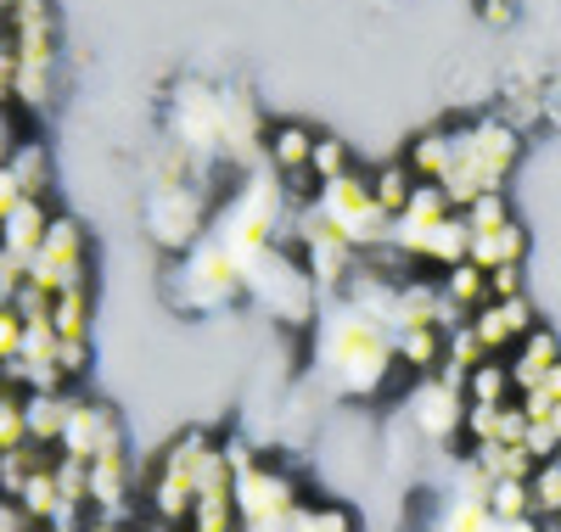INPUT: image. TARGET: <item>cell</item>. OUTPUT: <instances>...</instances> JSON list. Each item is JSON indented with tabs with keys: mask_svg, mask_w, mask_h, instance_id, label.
I'll return each mask as SVG.
<instances>
[{
	"mask_svg": "<svg viewBox=\"0 0 561 532\" xmlns=\"http://www.w3.org/2000/svg\"><path fill=\"white\" fill-rule=\"evenodd\" d=\"M561 365V336L539 320L523 343H517V354H511V375H517V393H528V386H539L550 370Z\"/></svg>",
	"mask_w": 561,
	"mask_h": 532,
	"instance_id": "17",
	"label": "cell"
},
{
	"mask_svg": "<svg viewBox=\"0 0 561 532\" xmlns=\"http://www.w3.org/2000/svg\"><path fill=\"white\" fill-rule=\"evenodd\" d=\"M404 163L415 180H438L449 169V129H427V135H415L410 147H404Z\"/></svg>",
	"mask_w": 561,
	"mask_h": 532,
	"instance_id": "25",
	"label": "cell"
},
{
	"mask_svg": "<svg viewBox=\"0 0 561 532\" xmlns=\"http://www.w3.org/2000/svg\"><path fill=\"white\" fill-rule=\"evenodd\" d=\"M23 140H28V113L23 107H0V169L18 158Z\"/></svg>",
	"mask_w": 561,
	"mask_h": 532,
	"instance_id": "32",
	"label": "cell"
},
{
	"mask_svg": "<svg viewBox=\"0 0 561 532\" xmlns=\"http://www.w3.org/2000/svg\"><path fill=\"white\" fill-rule=\"evenodd\" d=\"M214 208L219 203H203L192 190V180H163L147 197V235L158 241L169 258H185L214 230Z\"/></svg>",
	"mask_w": 561,
	"mask_h": 532,
	"instance_id": "6",
	"label": "cell"
},
{
	"mask_svg": "<svg viewBox=\"0 0 561 532\" xmlns=\"http://www.w3.org/2000/svg\"><path fill=\"white\" fill-rule=\"evenodd\" d=\"M489 298H494V303H505V298H528V292H523V264L489 269Z\"/></svg>",
	"mask_w": 561,
	"mask_h": 532,
	"instance_id": "35",
	"label": "cell"
},
{
	"mask_svg": "<svg viewBox=\"0 0 561 532\" xmlns=\"http://www.w3.org/2000/svg\"><path fill=\"white\" fill-rule=\"evenodd\" d=\"M84 488H90V510L96 516H129L135 488H129V454H102L96 465H84Z\"/></svg>",
	"mask_w": 561,
	"mask_h": 532,
	"instance_id": "13",
	"label": "cell"
},
{
	"mask_svg": "<svg viewBox=\"0 0 561 532\" xmlns=\"http://www.w3.org/2000/svg\"><path fill=\"white\" fill-rule=\"evenodd\" d=\"M51 224H57L51 203H45V197H23L7 219H0V247L18 253V258H34L45 247V235H51Z\"/></svg>",
	"mask_w": 561,
	"mask_h": 532,
	"instance_id": "15",
	"label": "cell"
},
{
	"mask_svg": "<svg viewBox=\"0 0 561 532\" xmlns=\"http://www.w3.org/2000/svg\"><path fill=\"white\" fill-rule=\"evenodd\" d=\"M73 280H90V241H84L79 219L57 213L45 247L28 258V286H39L45 298H57V292H68Z\"/></svg>",
	"mask_w": 561,
	"mask_h": 532,
	"instance_id": "10",
	"label": "cell"
},
{
	"mask_svg": "<svg viewBox=\"0 0 561 532\" xmlns=\"http://www.w3.org/2000/svg\"><path fill=\"white\" fill-rule=\"evenodd\" d=\"M23 331H28V314L18 303H0V370H12L18 354H23Z\"/></svg>",
	"mask_w": 561,
	"mask_h": 532,
	"instance_id": "31",
	"label": "cell"
},
{
	"mask_svg": "<svg viewBox=\"0 0 561 532\" xmlns=\"http://www.w3.org/2000/svg\"><path fill=\"white\" fill-rule=\"evenodd\" d=\"M298 505H304V476L287 471L280 460L259 454L248 471H237V516H242V527H275Z\"/></svg>",
	"mask_w": 561,
	"mask_h": 532,
	"instance_id": "8",
	"label": "cell"
},
{
	"mask_svg": "<svg viewBox=\"0 0 561 532\" xmlns=\"http://www.w3.org/2000/svg\"><path fill=\"white\" fill-rule=\"evenodd\" d=\"M18 73H23V57L12 34H0V107H18Z\"/></svg>",
	"mask_w": 561,
	"mask_h": 532,
	"instance_id": "33",
	"label": "cell"
},
{
	"mask_svg": "<svg viewBox=\"0 0 561 532\" xmlns=\"http://www.w3.org/2000/svg\"><path fill=\"white\" fill-rule=\"evenodd\" d=\"M460 213H466V224H472V235H489V230L517 219V213H511V203H505V190H489V197H478L472 208H460Z\"/></svg>",
	"mask_w": 561,
	"mask_h": 532,
	"instance_id": "30",
	"label": "cell"
},
{
	"mask_svg": "<svg viewBox=\"0 0 561 532\" xmlns=\"http://www.w3.org/2000/svg\"><path fill=\"white\" fill-rule=\"evenodd\" d=\"M528 494H534V516L539 521H556L561 516V454L556 460H539V471L528 476Z\"/></svg>",
	"mask_w": 561,
	"mask_h": 532,
	"instance_id": "28",
	"label": "cell"
},
{
	"mask_svg": "<svg viewBox=\"0 0 561 532\" xmlns=\"http://www.w3.org/2000/svg\"><path fill=\"white\" fill-rule=\"evenodd\" d=\"M399 343V365L410 381H427V375H444V359H449V331L444 325H404L393 331Z\"/></svg>",
	"mask_w": 561,
	"mask_h": 532,
	"instance_id": "14",
	"label": "cell"
},
{
	"mask_svg": "<svg viewBox=\"0 0 561 532\" xmlns=\"http://www.w3.org/2000/svg\"><path fill=\"white\" fill-rule=\"evenodd\" d=\"M415 185H421V180L410 174V163H404V158H393V163H377V169H370V197L382 203V213H388V219H399V213L410 208Z\"/></svg>",
	"mask_w": 561,
	"mask_h": 532,
	"instance_id": "23",
	"label": "cell"
},
{
	"mask_svg": "<svg viewBox=\"0 0 561 532\" xmlns=\"http://www.w3.org/2000/svg\"><path fill=\"white\" fill-rule=\"evenodd\" d=\"M248 298L264 303L275 320H287V325H314L320 320V286L298 264V253L280 247V241L248 264Z\"/></svg>",
	"mask_w": 561,
	"mask_h": 532,
	"instance_id": "5",
	"label": "cell"
},
{
	"mask_svg": "<svg viewBox=\"0 0 561 532\" xmlns=\"http://www.w3.org/2000/svg\"><path fill=\"white\" fill-rule=\"evenodd\" d=\"M287 532H359V516L343 499H304L287 516Z\"/></svg>",
	"mask_w": 561,
	"mask_h": 532,
	"instance_id": "24",
	"label": "cell"
},
{
	"mask_svg": "<svg viewBox=\"0 0 561 532\" xmlns=\"http://www.w3.org/2000/svg\"><path fill=\"white\" fill-rule=\"evenodd\" d=\"M51 325L62 343H90V325H96V298H90V280H73L68 292L51 298Z\"/></svg>",
	"mask_w": 561,
	"mask_h": 532,
	"instance_id": "20",
	"label": "cell"
},
{
	"mask_svg": "<svg viewBox=\"0 0 561 532\" xmlns=\"http://www.w3.org/2000/svg\"><path fill=\"white\" fill-rule=\"evenodd\" d=\"M478 12H483V23H511V0H478Z\"/></svg>",
	"mask_w": 561,
	"mask_h": 532,
	"instance_id": "38",
	"label": "cell"
},
{
	"mask_svg": "<svg viewBox=\"0 0 561 532\" xmlns=\"http://www.w3.org/2000/svg\"><path fill=\"white\" fill-rule=\"evenodd\" d=\"M489 510H494V521H528L534 516L528 482H489Z\"/></svg>",
	"mask_w": 561,
	"mask_h": 532,
	"instance_id": "29",
	"label": "cell"
},
{
	"mask_svg": "<svg viewBox=\"0 0 561 532\" xmlns=\"http://www.w3.org/2000/svg\"><path fill=\"white\" fill-rule=\"evenodd\" d=\"M219 449L214 431L192 426V431H180V438L158 454L152 476H147V488H140V499H147V516L169 521V527H192L197 505H203V460Z\"/></svg>",
	"mask_w": 561,
	"mask_h": 532,
	"instance_id": "4",
	"label": "cell"
},
{
	"mask_svg": "<svg viewBox=\"0 0 561 532\" xmlns=\"http://www.w3.org/2000/svg\"><path fill=\"white\" fill-rule=\"evenodd\" d=\"M242 532H287V521H275V527H242Z\"/></svg>",
	"mask_w": 561,
	"mask_h": 532,
	"instance_id": "39",
	"label": "cell"
},
{
	"mask_svg": "<svg viewBox=\"0 0 561 532\" xmlns=\"http://www.w3.org/2000/svg\"><path fill=\"white\" fill-rule=\"evenodd\" d=\"M124 449V426H118V409L102 404V398H79L73 393V415H68V431H62V460H79V465H96L102 454H118Z\"/></svg>",
	"mask_w": 561,
	"mask_h": 532,
	"instance_id": "11",
	"label": "cell"
},
{
	"mask_svg": "<svg viewBox=\"0 0 561 532\" xmlns=\"http://www.w3.org/2000/svg\"><path fill=\"white\" fill-rule=\"evenodd\" d=\"M472 258V224H466V213H449L427 241H421V253H415V269L421 275H444L455 264Z\"/></svg>",
	"mask_w": 561,
	"mask_h": 532,
	"instance_id": "16",
	"label": "cell"
},
{
	"mask_svg": "<svg viewBox=\"0 0 561 532\" xmlns=\"http://www.w3.org/2000/svg\"><path fill=\"white\" fill-rule=\"evenodd\" d=\"M472 264H483V269L528 264V230H523V219H511V224H500L489 235H472Z\"/></svg>",
	"mask_w": 561,
	"mask_h": 532,
	"instance_id": "21",
	"label": "cell"
},
{
	"mask_svg": "<svg viewBox=\"0 0 561 532\" xmlns=\"http://www.w3.org/2000/svg\"><path fill=\"white\" fill-rule=\"evenodd\" d=\"M163 298L180 314H214L225 303L248 298V264L230 253L219 235H203L192 253L163 269Z\"/></svg>",
	"mask_w": 561,
	"mask_h": 532,
	"instance_id": "3",
	"label": "cell"
},
{
	"mask_svg": "<svg viewBox=\"0 0 561 532\" xmlns=\"http://www.w3.org/2000/svg\"><path fill=\"white\" fill-rule=\"evenodd\" d=\"M7 169L23 180V190H28V197H45V190H51V158H45V147H39L34 135H28L23 147H18V158H12Z\"/></svg>",
	"mask_w": 561,
	"mask_h": 532,
	"instance_id": "27",
	"label": "cell"
},
{
	"mask_svg": "<svg viewBox=\"0 0 561 532\" xmlns=\"http://www.w3.org/2000/svg\"><path fill=\"white\" fill-rule=\"evenodd\" d=\"M23 197H28V190H23V180H18L12 169H0V219H7V213H12Z\"/></svg>",
	"mask_w": 561,
	"mask_h": 532,
	"instance_id": "36",
	"label": "cell"
},
{
	"mask_svg": "<svg viewBox=\"0 0 561 532\" xmlns=\"http://www.w3.org/2000/svg\"><path fill=\"white\" fill-rule=\"evenodd\" d=\"M466 404H517V375H511V359H483L472 375L460 381Z\"/></svg>",
	"mask_w": 561,
	"mask_h": 532,
	"instance_id": "22",
	"label": "cell"
},
{
	"mask_svg": "<svg viewBox=\"0 0 561 532\" xmlns=\"http://www.w3.org/2000/svg\"><path fill=\"white\" fill-rule=\"evenodd\" d=\"M438 292H444V303H449L460 320H472L478 309L494 303V298H489V269L472 264V258L455 264V269H444V275H438Z\"/></svg>",
	"mask_w": 561,
	"mask_h": 532,
	"instance_id": "19",
	"label": "cell"
},
{
	"mask_svg": "<svg viewBox=\"0 0 561 532\" xmlns=\"http://www.w3.org/2000/svg\"><path fill=\"white\" fill-rule=\"evenodd\" d=\"M466 393L455 381H444V375H427V381H415L410 386V398H404V420H410V431L427 449H449L455 438H466Z\"/></svg>",
	"mask_w": 561,
	"mask_h": 532,
	"instance_id": "9",
	"label": "cell"
},
{
	"mask_svg": "<svg viewBox=\"0 0 561 532\" xmlns=\"http://www.w3.org/2000/svg\"><path fill=\"white\" fill-rule=\"evenodd\" d=\"M545 426H550V431H556V438H561V409H556V415H550V420H545Z\"/></svg>",
	"mask_w": 561,
	"mask_h": 532,
	"instance_id": "40",
	"label": "cell"
},
{
	"mask_svg": "<svg viewBox=\"0 0 561 532\" xmlns=\"http://www.w3.org/2000/svg\"><path fill=\"white\" fill-rule=\"evenodd\" d=\"M309 174H314V185H332V180L359 174V169H354V152H348V140L320 129V147H314V169H309Z\"/></svg>",
	"mask_w": 561,
	"mask_h": 532,
	"instance_id": "26",
	"label": "cell"
},
{
	"mask_svg": "<svg viewBox=\"0 0 561 532\" xmlns=\"http://www.w3.org/2000/svg\"><path fill=\"white\" fill-rule=\"evenodd\" d=\"M534 325H539V314H534L528 298H505V303H489V309L472 314V331H478V343H483L489 359H511Z\"/></svg>",
	"mask_w": 561,
	"mask_h": 532,
	"instance_id": "12",
	"label": "cell"
},
{
	"mask_svg": "<svg viewBox=\"0 0 561 532\" xmlns=\"http://www.w3.org/2000/svg\"><path fill=\"white\" fill-rule=\"evenodd\" d=\"M28 286V258L0 247V303H18V292Z\"/></svg>",
	"mask_w": 561,
	"mask_h": 532,
	"instance_id": "34",
	"label": "cell"
},
{
	"mask_svg": "<svg viewBox=\"0 0 561 532\" xmlns=\"http://www.w3.org/2000/svg\"><path fill=\"white\" fill-rule=\"evenodd\" d=\"M23 409H28V443L57 454L62 431H68V415H73V393H23Z\"/></svg>",
	"mask_w": 561,
	"mask_h": 532,
	"instance_id": "18",
	"label": "cell"
},
{
	"mask_svg": "<svg viewBox=\"0 0 561 532\" xmlns=\"http://www.w3.org/2000/svg\"><path fill=\"white\" fill-rule=\"evenodd\" d=\"M309 365L337 398H388L404 375L393 331L365 314L359 303H325L320 320L309 325Z\"/></svg>",
	"mask_w": 561,
	"mask_h": 532,
	"instance_id": "1",
	"label": "cell"
},
{
	"mask_svg": "<svg viewBox=\"0 0 561 532\" xmlns=\"http://www.w3.org/2000/svg\"><path fill=\"white\" fill-rule=\"evenodd\" d=\"M523 158V135L511 118H466L449 129V169L433 180L449 190L455 208H472L478 197H489V190H505V174L517 169Z\"/></svg>",
	"mask_w": 561,
	"mask_h": 532,
	"instance_id": "2",
	"label": "cell"
},
{
	"mask_svg": "<svg viewBox=\"0 0 561 532\" xmlns=\"http://www.w3.org/2000/svg\"><path fill=\"white\" fill-rule=\"evenodd\" d=\"M84 532H135V521L129 516H90Z\"/></svg>",
	"mask_w": 561,
	"mask_h": 532,
	"instance_id": "37",
	"label": "cell"
},
{
	"mask_svg": "<svg viewBox=\"0 0 561 532\" xmlns=\"http://www.w3.org/2000/svg\"><path fill=\"white\" fill-rule=\"evenodd\" d=\"M314 203H320L325 219H332V230H337L343 241H354L359 253L382 247L388 230H393V219L382 213V203L370 197V174H348V180L320 185V190H314Z\"/></svg>",
	"mask_w": 561,
	"mask_h": 532,
	"instance_id": "7",
	"label": "cell"
}]
</instances>
